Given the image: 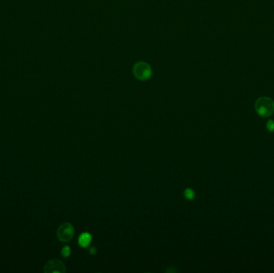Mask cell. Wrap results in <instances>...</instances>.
<instances>
[{
	"instance_id": "obj_7",
	"label": "cell",
	"mask_w": 274,
	"mask_h": 273,
	"mask_svg": "<svg viewBox=\"0 0 274 273\" xmlns=\"http://www.w3.org/2000/svg\"><path fill=\"white\" fill-rule=\"evenodd\" d=\"M62 256L63 257H68L71 254V248L69 246H64L61 251Z\"/></svg>"
},
{
	"instance_id": "obj_5",
	"label": "cell",
	"mask_w": 274,
	"mask_h": 273,
	"mask_svg": "<svg viewBox=\"0 0 274 273\" xmlns=\"http://www.w3.org/2000/svg\"><path fill=\"white\" fill-rule=\"evenodd\" d=\"M91 240H92V236L89 232H85L79 236V244L82 248H87L91 244Z\"/></svg>"
},
{
	"instance_id": "obj_2",
	"label": "cell",
	"mask_w": 274,
	"mask_h": 273,
	"mask_svg": "<svg viewBox=\"0 0 274 273\" xmlns=\"http://www.w3.org/2000/svg\"><path fill=\"white\" fill-rule=\"evenodd\" d=\"M75 230L71 223H64L61 224L57 230V237L61 242H68L74 236Z\"/></svg>"
},
{
	"instance_id": "obj_9",
	"label": "cell",
	"mask_w": 274,
	"mask_h": 273,
	"mask_svg": "<svg viewBox=\"0 0 274 273\" xmlns=\"http://www.w3.org/2000/svg\"><path fill=\"white\" fill-rule=\"evenodd\" d=\"M89 252H90V254L91 255H95L96 252V248H95V247H91V248H90Z\"/></svg>"
},
{
	"instance_id": "obj_6",
	"label": "cell",
	"mask_w": 274,
	"mask_h": 273,
	"mask_svg": "<svg viewBox=\"0 0 274 273\" xmlns=\"http://www.w3.org/2000/svg\"><path fill=\"white\" fill-rule=\"evenodd\" d=\"M184 195L187 199L188 200H192L193 199L195 198V192L191 188H187L185 189V191H184Z\"/></svg>"
},
{
	"instance_id": "obj_1",
	"label": "cell",
	"mask_w": 274,
	"mask_h": 273,
	"mask_svg": "<svg viewBox=\"0 0 274 273\" xmlns=\"http://www.w3.org/2000/svg\"><path fill=\"white\" fill-rule=\"evenodd\" d=\"M256 112L263 118H268L274 112V101L271 98L262 96L255 102Z\"/></svg>"
},
{
	"instance_id": "obj_4",
	"label": "cell",
	"mask_w": 274,
	"mask_h": 273,
	"mask_svg": "<svg viewBox=\"0 0 274 273\" xmlns=\"http://www.w3.org/2000/svg\"><path fill=\"white\" fill-rule=\"evenodd\" d=\"M66 267L64 264L59 260H52L48 261L44 268L46 272H65Z\"/></svg>"
},
{
	"instance_id": "obj_3",
	"label": "cell",
	"mask_w": 274,
	"mask_h": 273,
	"mask_svg": "<svg viewBox=\"0 0 274 273\" xmlns=\"http://www.w3.org/2000/svg\"><path fill=\"white\" fill-rule=\"evenodd\" d=\"M134 74L137 79L145 80L151 76V68L145 63H138L134 66Z\"/></svg>"
},
{
	"instance_id": "obj_8",
	"label": "cell",
	"mask_w": 274,
	"mask_h": 273,
	"mask_svg": "<svg viewBox=\"0 0 274 273\" xmlns=\"http://www.w3.org/2000/svg\"><path fill=\"white\" fill-rule=\"evenodd\" d=\"M266 128L270 132H273L274 131V121L272 119H269L268 122L266 123Z\"/></svg>"
}]
</instances>
